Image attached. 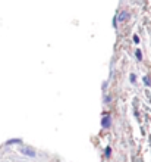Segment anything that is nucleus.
I'll return each instance as SVG.
<instances>
[{
  "instance_id": "423d86ee",
  "label": "nucleus",
  "mask_w": 151,
  "mask_h": 162,
  "mask_svg": "<svg viewBox=\"0 0 151 162\" xmlns=\"http://www.w3.org/2000/svg\"><path fill=\"white\" fill-rule=\"evenodd\" d=\"M104 153H106V158H110V155H112V148H110V146H107Z\"/></svg>"
},
{
  "instance_id": "6e6552de",
  "label": "nucleus",
  "mask_w": 151,
  "mask_h": 162,
  "mask_svg": "<svg viewBox=\"0 0 151 162\" xmlns=\"http://www.w3.org/2000/svg\"><path fill=\"white\" fill-rule=\"evenodd\" d=\"M129 80H131L132 84H135V81H137V77H135V74H131V77H129Z\"/></svg>"
},
{
  "instance_id": "39448f33",
  "label": "nucleus",
  "mask_w": 151,
  "mask_h": 162,
  "mask_svg": "<svg viewBox=\"0 0 151 162\" xmlns=\"http://www.w3.org/2000/svg\"><path fill=\"white\" fill-rule=\"evenodd\" d=\"M135 56H137V59H138V61H142V53H141V50H139V49L135 50Z\"/></svg>"
},
{
  "instance_id": "f257e3e1",
  "label": "nucleus",
  "mask_w": 151,
  "mask_h": 162,
  "mask_svg": "<svg viewBox=\"0 0 151 162\" xmlns=\"http://www.w3.org/2000/svg\"><path fill=\"white\" fill-rule=\"evenodd\" d=\"M101 127H103V128H109V127H110V116L106 115L104 118L101 119Z\"/></svg>"
},
{
  "instance_id": "7ed1b4c3",
  "label": "nucleus",
  "mask_w": 151,
  "mask_h": 162,
  "mask_svg": "<svg viewBox=\"0 0 151 162\" xmlns=\"http://www.w3.org/2000/svg\"><path fill=\"white\" fill-rule=\"evenodd\" d=\"M22 152L25 153V155H28V156H35V150H33V149H22Z\"/></svg>"
},
{
  "instance_id": "f03ea898",
  "label": "nucleus",
  "mask_w": 151,
  "mask_h": 162,
  "mask_svg": "<svg viewBox=\"0 0 151 162\" xmlns=\"http://www.w3.org/2000/svg\"><path fill=\"white\" fill-rule=\"evenodd\" d=\"M128 16H129V15H128V12H122V14L118 16V22H119V24H123V22L128 19Z\"/></svg>"
},
{
  "instance_id": "20e7f679",
  "label": "nucleus",
  "mask_w": 151,
  "mask_h": 162,
  "mask_svg": "<svg viewBox=\"0 0 151 162\" xmlns=\"http://www.w3.org/2000/svg\"><path fill=\"white\" fill-rule=\"evenodd\" d=\"M142 83H144L145 87H150L151 86V81H150V78H148V75H144V77H142Z\"/></svg>"
},
{
  "instance_id": "1a4fd4ad",
  "label": "nucleus",
  "mask_w": 151,
  "mask_h": 162,
  "mask_svg": "<svg viewBox=\"0 0 151 162\" xmlns=\"http://www.w3.org/2000/svg\"><path fill=\"white\" fill-rule=\"evenodd\" d=\"M134 41H135L137 44H138V43H139V37H138V35H134Z\"/></svg>"
},
{
  "instance_id": "0eeeda50",
  "label": "nucleus",
  "mask_w": 151,
  "mask_h": 162,
  "mask_svg": "<svg viewBox=\"0 0 151 162\" xmlns=\"http://www.w3.org/2000/svg\"><path fill=\"white\" fill-rule=\"evenodd\" d=\"M13 143H21V139H16V140H7L6 144H13Z\"/></svg>"
}]
</instances>
